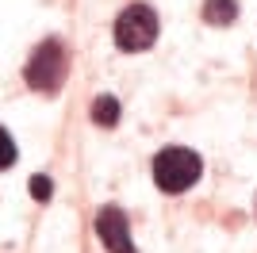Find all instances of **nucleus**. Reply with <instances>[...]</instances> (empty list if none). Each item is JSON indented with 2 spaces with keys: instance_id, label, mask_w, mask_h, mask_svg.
I'll list each match as a JSON object with an SVG mask.
<instances>
[{
  "instance_id": "1",
  "label": "nucleus",
  "mask_w": 257,
  "mask_h": 253,
  "mask_svg": "<svg viewBox=\"0 0 257 253\" xmlns=\"http://www.w3.org/2000/svg\"><path fill=\"white\" fill-rule=\"evenodd\" d=\"M200 173H204L200 154H192V150H184V146H169V150H161L158 158H154V180H158L161 192L192 188L196 180H200Z\"/></svg>"
},
{
  "instance_id": "2",
  "label": "nucleus",
  "mask_w": 257,
  "mask_h": 253,
  "mask_svg": "<svg viewBox=\"0 0 257 253\" xmlns=\"http://www.w3.org/2000/svg\"><path fill=\"white\" fill-rule=\"evenodd\" d=\"M158 39V16L150 4H131L123 16L115 20V46L127 54H142L150 50Z\"/></svg>"
},
{
  "instance_id": "3",
  "label": "nucleus",
  "mask_w": 257,
  "mask_h": 253,
  "mask_svg": "<svg viewBox=\"0 0 257 253\" xmlns=\"http://www.w3.org/2000/svg\"><path fill=\"white\" fill-rule=\"evenodd\" d=\"M62 81H65V50H62V42L46 39L27 62V84L35 92H58Z\"/></svg>"
},
{
  "instance_id": "4",
  "label": "nucleus",
  "mask_w": 257,
  "mask_h": 253,
  "mask_svg": "<svg viewBox=\"0 0 257 253\" xmlns=\"http://www.w3.org/2000/svg\"><path fill=\"white\" fill-rule=\"evenodd\" d=\"M96 234H100V242L107 245V253H135L127 215H123L119 207H100V215H96Z\"/></svg>"
},
{
  "instance_id": "5",
  "label": "nucleus",
  "mask_w": 257,
  "mask_h": 253,
  "mask_svg": "<svg viewBox=\"0 0 257 253\" xmlns=\"http://www.w3.org/2000/svg\"><path fill=\"white\" fill-rule=\"evenodd\" d=\"M234 16H238V4H234V0H207V4H204V20L215 23V27L234 23Z\"/></svg>"
},
{
  "instance_id": "6",
  "label": "nucleus",
  "mask_w": 257,
  "mask_h": 253,
  "mask_svg": "<svg viewBox=\"0 0 257 253\" xmlns=\"http://www.w3.org/2000/svg\"><path fill=\"white\" fill-rule=\"evenodd\" d=\"M92 119H96L100 126H115L119 100H115V96H96V104H92Z\"/></svg>"
},
{
  "instance_id": "7",
  "label": "nucleus",
  "mask_w": 257,
  "mask_h": 253,
  "mask_svg": "<svg viewBox=\"0 0 257 253\" xmlns=\"http://www.w3.org/2000/svg\"><path fill=\"white\" fill-rule=\"evenodd\" d=\"M12 161H16V142L8 138V131L0 126V169H8Z\"/></svg>"
},
{
  "instance_id": "8",
  "label": "nucleus",
  "mask_w": 257,
  "mask_h": 253,
  "mask_svg": "<svg viewBox=\"0 0 257 253\" xmlns=\"http://www.w3.org/2000/svg\"><path fill=\"white\" fill-rule=\"evenodd\" d=\"M50 192H54V184L46 177H31V196L35 200H50Z\"/></svg>"
}]
</instances>
